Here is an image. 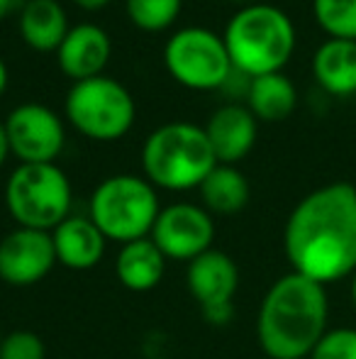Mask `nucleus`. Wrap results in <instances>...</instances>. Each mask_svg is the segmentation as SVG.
Here are the masks:
<instances>
[{"instance_id": "obj_1", "label": "nucleus", "mask_w": 356, "mask_h": 359, "mask_svg": "<svg viewBox=\"0 0 356 359\" xmlns=\"http://www.w3.org/2000/svg\"><path fill=\"white\" fill-rule=\"evenodd\" d=\"M290 271L327 286L356 271V186H320L298 201L283 227Z\"/></svg>"}, {"instance_id": "obj_2", "label": "nucleus", "mask_w": 356, "mask_h": 359, "mask_svg": "<svg viewBox=\"0 0 356 359\" xmlns=\"http://www.w3.org/2000/svg\"><path fill=\"white\" fill-rule=\"evenodd\" d=\"M327 288L288 271L264 293L257 313V340L269 359H308L327 332Z\"/></svg>"}, {"instance_id": "obj_3", "label": "nucleus", "mask_w": 356, "mask_h": 359, "mask_svg": "<svg viewBox=\"0 0 356 359\" xmlns=\"http://www.w3.org/2000/svg\"><path fill=\"white\" fill-rule=\"evenodd\" d=\"M229 62L249 79L278 74L295 52V27L280 8L269 3L247 5L225 27Z\"/></svg>"}, {"instance_id": "obj_4", "label": "nucleus", "mask_w": 356, "mask_h": 359, "mask_svg": "<svg viewBox=\"0 0 356 359\" xmlns=\"http://www.w3.org/2000/svg\"><path fill=\"white\" fill-rule=\"evenodd\" d=\"M218 166L205 128L193 123H166L157 128L142 147L144 179L154 189L190 191Z\"/></svg>"}, {"instance_id": "obj_5", "label": "nucleus", "mask_w": 356, "mask_h": 359, "mask_svg": "<svg viewBox=\"0 0 356 359\" xmlns=\"http://www.w3.org/2000/svg\"><path fill=\"white\" fill-rule=\"evenodd\" d=\"M162 213L159 194L144 176L115 174L103 179L90 196L88 217L105 240L127 245L152 235Z\"/></svg>"}, {"instance_id": "obj_6", "label": "nucleus", "mask_w": 356, "mask_h": 359, "mask_svg": "<svg viewBox=\"0 0 356 359\" xmlns=\"http://www.w3.org/2000/svg\"><path fill=\"white\" fill-rule=\"evenodd\" d=\"M73 191L57 164H20L5 184V208L17 227L52 232L69 215Z\"/></svg>"}, {"instance_id": "obj_7", "label": "nucleus", "mask_w": 356, "mask_h": 359, "mask_svg": "<svg viewBox=\"0 0 356 359\" xmlns=\"http://www.w3.org/2000/svg\"><path fill=\"white\" fill-rule=\"evenodd\" d=\"M66 118L83 137L95 142H115L132 130L137 105L127 88L110 76L78 81L66 95Z\"/></svg>"}, {"instance_id": "obj_8", "label": "nucleus", "mask_w": 356, "mask_h": 359, "mask_svg": "<svg viewBox=\"0 0 356 359\" xmlns=\"http://www.w3.org/2000/svg\"><path fill=\"white\" fill-rule=\"evenodd\" d=\"M164 64L173 81L193 90H215L232 72L227 47L208 27H183L169 37Z\"/></svg>"}, {"instance_id": "obj_9", "label": "nucleus", "mask_w": 356, "mask_h": 359, "mask_svg": "<svg viewBox=\"0 0 356 359\" xmlns=\"http://www.w3.org/2000/svg\"><path fill=\"white\" fill-rule=\"evenodd\" d=\"M185 286L198 301L203 318L210 325H227L234 318V296L239 288V269L222 250H208L188 262Z\"/></svg>"}, {"instance_id": "obj_10", "label": "nucleus", "mask_w": 356, "mask_h": 359, "mask_svg": "<svg viewBox=\"0 0 356 359\" xmlns=\"http://www.w3.org/2000/svg\"><path fill=\"white\" fill-rule=\"evenodd\" d=\"M10 154L20 164H54L66 144L64 123L52 108L42 103H22L3 120Z\"/></svg>"}, {"instance_id": "obj_11", "label": "nucleus", "mask_w": 356, "mask_h": 359, "mask_svg": "<svg viewBox=\"0 0 356 359\" xmlns=\"http://www.w3.org/2000/svg\"><path fill=\"white\" fill-rule=\"evenodd\" d=\"M149 237L166 259L188 264L195 257L213 250L215 220L203 205L171 203L162 208Z\"/></svg>"}, {"instance_id": "obj_12", "label": "nucleus", "mask_w": 356, "mask_h": 359, "mask_svg": "<svg viewBox=\"0 0 356 359\" xmlns=\"http://www.w3.org/2000/svg\"><path fill=\"white\" fill-rule=\"evenodd\" d=\"M57 264L52 232L15 227L0 240V279L8 286L27 288L47 279Z\"/></svg>"}, {"instance_id": "obj_13", "label": "nucleus", "mask_w": 356, "mask_h": 359, "mask_svg": "<svg viewBox=\"0 0 356 359\" xmlns=\"http://www.w3.org/2000/svg\"><path fill=\"white\" fill-rule=\"evenodd\" d=\"M113 54V42L100 25L81 22L69 29L62 47L57 49V62L64 76L78 83L95 76H103Z\"/></svg>"}, {"instance_id": "obj_14", "label": "nucleus", "mask_w": 356, "mask_h": 359, "mask_svg": "<svg viewBox=\"0 0 356 359\" xmlns=\"http://www.w3.org/2000/svg\"><path fill=\"white\" fill-rule=\"evenodd\" d=\"M205 135L213 147L218 164H237L257 144L259 120L252 115L247 105L227 103L210 115L205 125Z\"/></svg>"}, {"instance_id": "obj_15", "label": "nucleus", "mask_w": 356, "mask_h": 359, "mask_svg": "<svg viewBox=\"0 0 356 359\" xmlns=\"http://www.w3.org/2000/svg\"><path fill=\"white\" fill-rule=\"evenodd\" d=\"M52 242L54 252H57V262L73 271H88L98 266L105 255V247H108L105 235L88 215L73 213L59 227H54Z\"/></svg>"}, {"instance_id": "obj_16", "label": "nucleus", "mask_w": 356, "mask_h": 359, "mask_svg": "<svg viewBox=\"0 0 356 359\" xmlns=\"http://www.w3.org/2000/svg\"><path fill=\"white\" fill-rule=\"evenodd\" d=\"M166 262L169 259L154 245L152 237H144V240L120 245V252L115 257V274L124 288L144 293L162 284L164 274H166Z\"/></svg>"}, {"instance_id": "obj_17", "label": "nucleus", "mask_w": 356, "mask_h": 359, "mask_svg": "<svg viewBox=\"0 0 356 359\" xmlns=\"http://www.w3.org/2000/svg\"><path fill=\"white\" fill-rule=\"evenodd\" d=\"M313 76L329 95L349 98L356 93V42L327 39L313 57Z\"/></svg>"}, {"instance_id": "obj_18", "label": "nucleus", "mask_w": 356, "mask_h": 359, "mask_svg": "<svg viewBox=\"0 0 356 359\" xmlns=\"http://www.w3.org/2000/svg\"><path fill=\"white\" fill-rule=\"evenodd\" d=\"M69 29L59 0H24L20 8V34L34 52H57Z\"/></svg>"}, {"instance_id": "obj_19", "label": "nucleus", "mask_w": 356, "mask_h": 359, "mask_svg": "<svg viewBox=\"0 0 356 359\" xmlns=\"http://www.w3.org/2000/svg\"><path fill=\"white\" fill-rule=\"evenodd\" d=\"M200 198H203V208L210 215H234L239 210L247 208L249 196V181L237 166L232 164H218L205 181L198 186Z\"/></svg>"}, {"instance_id": "obj_20", "label": "nucleus", "mask_w": 356, "mask_h": 359, "mask_svg": "<svg viewBox=\"0 0 356 359\" xmlns=\"http://www.w3.org/2000/svg\"><path fill=\"white\" fill-rule=\"evenodd\" d=\"M298 105V90L285 74H266L252 79L247 95V108L264 123H278L293 115Z\"/></svg>"}, {"instance_id": "obj_21", "label": "nucleus", "mask_w": 356, "mask_h": 359, "mask_svg": "<svg viewBox=\"0 0 356 359\" xmlns=\"http://www.w3.org/2000/svg\"><path fill=\"white\" fill-rule=\"evenodd\" d=\"M313 15L327 39L356 42V0H313Z\"/></svg>"}, {"instance_id": "obj_22", "label": "nucleus", "mask_w": 356, "mask_h": 359, "mask_svg": "<svg viewBox=\"0 0 356 359\" xmlns=\"http://www.w3.org/2000/svg\"><path fill=\"white\" fill-rule=\"evenodd\" d=\"M183 0H124L127 18L144 32H162L176 22Z\"/></svg>"}, {"instance_id": "obj_23", "label": "nucleus", "mask_w": 356, "mask_h": 359, "mask_svg": "<svg viewBox=\"0 0 356 359\" xmlns=\"http://www.w3.org/2000/svg\"><path fill=\"white\" fill-rule=\"evenodd\" d=\"M0 359H47L44 340L32 330H13L3 335Z\"/></svg>"}, {"instance_id": "obj_24", "label": "nucleus", "mask_w": 356, "mask_h": 359, "mask_svg": "<svg viewBox=\"0 0 356 359\" xmlns=\"http://www.w3.org/2000/svg\"><path fill=\"white\" fill-rule=\"evenodd\" d=\"M308 359H356V327L327 330Z\"/></svg>"}, {"instance_id": "obj_25", "label": "nucleus", "mask_w": 356, "mask_h": 359, "mask_svg": "<svg viewBox=\"0 0 356 359\" xmlns=\"http://www.w3.org/2000/svg\"><path fill=\"white\" fill-rule=\"evenodd\" d=\"M10 156V142H8V133H5V123L0 120V166L8 161Z\"/></svg>"}, {"instance_id": "obj_26", "label": "nucleus", "mask_w": 356, "mask_h": 359, "mask_svg": "<svg viewBox=\"0 0 356 359\" xmlns=\"http://www.w3.org/2000/svg\"><path fill=\"white\" fill-rule=\"evenodd\" d=\"M73 3H76L81 10H88V13H93V10H103L105 5L110 3V0H73Z\"/></svg>"}, {"instance_id": "obj_27", "label": "nucleus", "mask_w": 356, "mask_h": 359, "mask_svg": "<svg viewBox=\"0 0 356 359\" xmlns=\"http://www.w3.org/2000/svg\"><path fill=\"white\" fill-rule=\"evenodd\" d=\"M15 5H17V0H0V22H3L10 13H13Z\"/></svg>"}, {"instance_id": "obj_28", "label": "nucleus", "mask_w": 356, "mask_h": 359, "mask_svg": "<svg viewBox=\"0 0 356 359\" xmlns=\"http://www.w3.org/2000/svg\"><path fill=\"white\" fill-rule=\"evenodd\" d=\"M5 88H8V67H5V62L0 59V98H3Z\"/></svg>"}, {"instance_id": "obj_29", "label": "nucleus", "mask_w": 356, "mask_h": 359, "mask_svg": "<svg viewBox=\"0 0 356 359\" xmlns=\"http://www.w3.org/2000/svg\"><path fill=\"white\" fill-rule=\"evenodd\" d=\"M349 293H352V303H354V308H356V271L352 274V286H349Z\"/></svg>"}, {"instance_id": "obj_30", "label": "nucleus", "mask_w": 356, "mask_h": 359, "mask_svg": "<svg viewBox=\"0 0 356 359\" xmlns=\"http://www.w3.org/2000/svg\"><path fill=\"white\" fill-rule=\"evenodd\" d=\"M0 342H3V335H0Z\"/></svg>"}]
</instances>
